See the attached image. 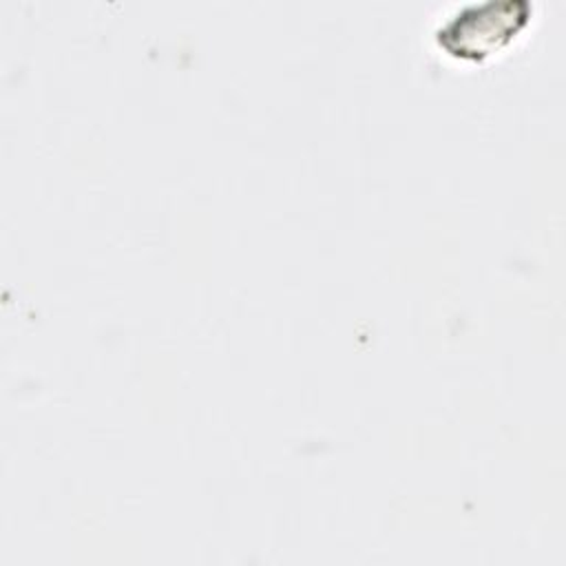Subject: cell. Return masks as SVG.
<instances>
[{
	"instance_id": "cell-1",
	"label": "cell",
	"mask_w": 566,
	"mask_h": 566,
	"mask_svg": "<svg viewBox=\"0 0 566 566\" xmlns=\"http://www.w3.org/2000/svg\"><path fill=\"white\" fill-rule=\"evenodd\" d=\"M526 13V2L471 4L438 29V42L451 55L478 60L509 42L524 27Z\"/></svg>"
}]
</instances>
